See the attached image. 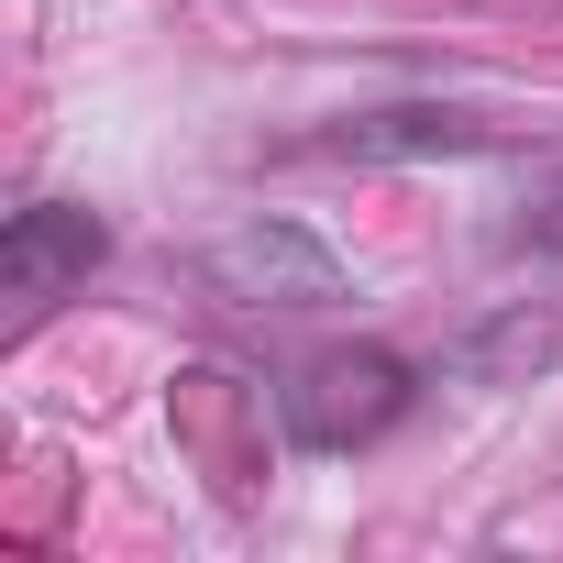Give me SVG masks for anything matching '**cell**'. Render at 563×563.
<instances>
[{
    "label": "cell",
    "mask_w": 563,
    "mask_h": 563,
    "mask_svg": "<svg viewBox=\"0 0 563 563\" xmlns=\"http://www.w3.org/2000/svg\"><path fill=\"white\" fill-rule=\"evenodd\" d=\"M497 122L453 111V100H398V111H354L332 133H310V155H343V166H409V155H486Z\"/></svg>",
    "instance_id": "cell-4"
},
{
    "label": "cell",
    "mask_w": 563,
    "mask_h": 563,
    "mask_svg": "<svg viewBox=\"0 0 563 563\" xmlns=\"http://www.w3.org/2000/svg\"><path fill=\"white\" fill-rule=\"evenodd\" d=\"M111 254V221L89 199H23L0 221V288L23 310H56L67 288H89V265Z\"/></svg>",
    "instance_id": "cell-3"
},
{
    "label": "cell",
    "mask_w": 563,
    "mask_h": 563,
    "mask_svg": "<svg viewBox=\"0 0 563 563\" xmlns=\"http://www.w3.org/2000/svg\"><path fill=\"white\" fill-rule=\"evenodd\" d=\"M552 343H563V321L552 310H497V321H475L464 343H442V376H464V387H519L530 365H552Z\"/></svg>",
    "instance_id": "cell-5"
},
{
    "label": "cell",
    "mask_w": 563,
    "mask_h": 563,
    "mask_svg": "<svg viewBox=\"0 0 563 563\" xmlns=\"http://www.w3.org/2000/svg\"><path fill=\"white\" fill-rule=\"evenodd\" d=\"M508 254H563V188H541V210L508 221Z\"/></svg>",
    "instance_id": "cell-6"
},
{
    "label": "cell",
    "mask_w": 563,
    "mask_h": 563,
    "mask_svg": "<svg viewBox=\"0 0 563 563\" xmlns=\"http://www.w3.org/2000/svg\"><path fill=\"white\" fill-rule=\"evenodd\" d=\"M199 276H210L221 310H332L343 299V254L310 221H276V210L243 221V232H221L199 254Z\"/></svg>",
    "instance_id": "cell-2"
},
{
    "label": "cell",
    "mask_w": 563,
    "mask_h": 563,
    "mask_svg": "<svg viewBox=\"0 0 563 563\" xmlns=\"http://www.w3.org/2000/svg\"><path fill=\"white\" fill-rule=\"evenodd\" d=\"M409 409H420V365L387 354V343L310 354V365H288V387H276V431H288L299 453H365V442H387Z\"/></svg>",
    "instance_id": "cell-1"
}]
</instances>
